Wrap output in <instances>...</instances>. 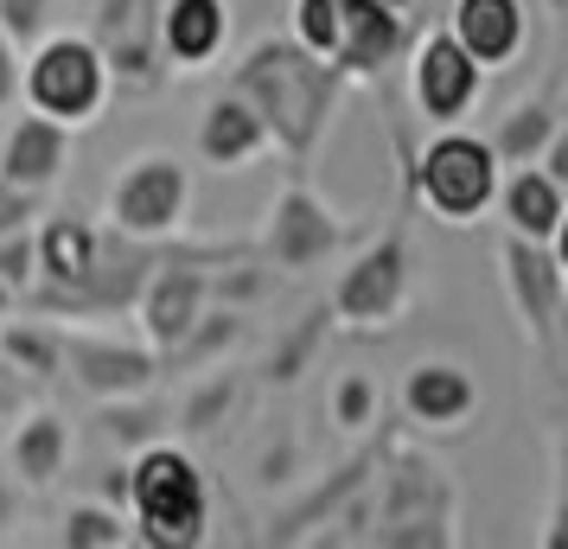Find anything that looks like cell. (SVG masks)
Returning a JSON list of instances; mask_svg holds the SVG:
<instances>
[{"label":"cell","instance_id":"23","mask_svg":"<svg viewBox=\"0 0 568 549\" xmlns=\"http://www.w3.org/2000/svg\"><path fill=\"white\" fill-rule=\"evenodd\" d=\"M166 435H173V409H166L154 390L97 403V441L122 447V454H141L148 441H166Z\"/></svg>","mask_w":568,"mask_h":549},{"label":"cell","instance_id":"25","mask_svg":"<svg viewBox=\"0 0 568 549\" xmlns=\"http://www.w3.org/2000/svg\"><path fill=\"white\" fill-rule=\"evenodd\" d=\"M250 339V314L243 307H231V301H211L205 314H199V326L180 339V352L166 358L173 370H205V365H224L236 345Z\"/></svg>","mask_w":568,"mask_h":549},{"label":"cell","instance_id":"22","mask_svg":"<svg viewBox=\"0 0 568 549\" xmlns=\"http://www.w3.org/2000/svg\"><path fill=\"white\" fill-rule=\"evenodd\" d=\"M236 403H243V377H236L231 365H205L199 370V384L173 403V435H185V441L217 435V428L236 416Z\"/></svg>","mask_w":568,"mask_h":549},{"label":"cell","instance_id":"27","mask_svg":"<svg viewBox=\"0 0 568 549\" xmlns=\"http://www.w3.org/2000/svg\"><path fill=\"white\" fill-rule=\"evenodd\" d=\"M326 416L338 435H371L384 421V384L371 370H338L333 390H326Z\"/></svg>","mask_w":568,"mask_h":549},{"label":"cell","instance_id":"12","mask_svg":"<svg viewBox=\"0 0 568 549\" xmlns=\"http://www.w3.org/2000/svg\"><path fill=\"white\" fill-rule=\"evenodd\" d=\"M160 358L148 339H122V333H90V326H64V377L78 384L90 403L109 396H141L160 384Z\"/></svg>","mask_w":568,"mask_h":549},{"label":"cell","instance_id":"28","mask_svg":"<svg viewBox=\"0 0 568 549\" xmlns=\"http://www.w3.org/2000/svg\"><path fill=\"white\" fill-rule=\"evenodd\" d=\"M326 333H333V307L320 301V307H307V314H301V326H287V339L268 352L262 377H268V384H294V377L313 365V352H320V339H326Z\"/></svg>","mask_w":568,"mask_h":549},{"label":"cell","instance_id":"19","mask_svg":"<svg viewBox=\"0 0 568 549\" xmlns=\"http://www.w3.org/2000/svg\"><path fill=\"white\" fill-rule=\"evenodd\" d=\"M447 32L486 64V78H491V71H505V64L524 58L530 13H524V0H447Z\"/></svg>","mask_w":568,"mask_h":549},{"label":"cell","instance_id":"41","mask_svg":"<svg viewBox=\"0 0 568 549\" xmlns=\"http://www.w3.org/2000/svg\"><path fill=\"white\" fill-rule=\"evenodd\" d=\"M384 7H396V13H409V7H415V0H384Z\"/></svg>","mask_w":568,"mask_h":549},{"label":"cell","instance_id":"9","mask_svg":"<svg viewBox=\"0 0 568 549\" xmlns=\"http://www.w3.org/2000/svg\"><path fill=\"white\" fill-rule=\"evenodd\" d=\"M250 243H211V250H173V256H160L148 268V282L134 294V326H141V339L154 345L160 358H173L180 339L199 326V314L211 307V262H231L243 256Z\"/></svg>","mask_w":568,"mask_h":549},{"label":"cell","instance_id":"14","mask_svg":"<svg viewBox=\"0 0 568 549\" xmlns=\"http://www.w3.org/2000/svg\"><path fill=\"white\" fill-rule=\"evenodd\" d=\"M396 58H409V13H396L384 0H338V45H333L338 78L377 83Z\"/></svg>","mask_w":568,"mask_h":549},{"label":"cell","instance_id":"24","mask_svg":"<svg viewBox=\"0 0 568 549\" xmlns=\"http://www.w3.org/2000/svg\"><path fill=\"white\" fill-rule=\"evenodd\" d=\"M0 365L20 370V377H39V384L64 377V326H58L52 314L45 319H7V326H0Z\"/></svg>","mask_w":568,"mask_h":549},{"label":"cell","instance_id":"21","mask_svg":"<svg viewBox=\"0 0 568 549\" xmlns=\"http://www.w3.org/2000/svg\"><path fill=\"white\" fill-rule=\"evenodd\" d=\"M556 129H562V103L549 90H537V96H524V103L505 109L486 141H491V154H498V166H530V160H542V148H549Z\"/></svg>","mask_w":568,"mask_h":549},{"label":"cell","instance_id":"6","mask_svg":"<svg viewBox=\"0 0 568 549\" xmlns=\"http://www.w3.org/2000/svg\"><path fill=\"white\" fill-rule=\"evenodd\" d=\"M352 243H364V224L345 217L338 205H326L307 180H287L275 199H268V217L256 231V262H268L275 275H320L333 268Z\"/></svg>","mask_w":568,"mask_h":549},{"label":"cell","instance_id":"20","mask_svg":"<svg viewBox=\"0 0 568 549\" xmlns=\"http://www.w3.org/2000/svg\"><path fill=\"white\" fill-rule=\"evenodd\" d=\"M568 192L549 173H542L537 160L530 166H505V180H498V199H491V217L505 224L511 236H530V243H549L556 231V217H562Z\"/></svg>","mask_w":568,"mask_h":549},{"label":"cell","instance_id":"29","mask_svg":"<svg viewBox=\"0 0 568 549\" xmlns=\"http://www.w3.org/2000/svg\"><path fill=\"white\" fill-rule=\"evenodd\" d=\"M287 39L333 58L338 45V0H287Z\"/></svg>","mask_w":568,"mask_h":549},{"label":"cell","instance_id":"2","mask_svg":"<svg viewBox=\"0 0 568 549\" xmlns=\"http://www.w3.org/2000/svg\"><path fill=\"white\" fill-rule=\"evenodd\" d=\"M364 505H371V530L358 543L377 549H454L460 543V492L440 460L415 454V447H396V454H377V472L364 486Z\"/></svg>","mask_w":568,"mask_h":549},{"label":"cell","instance_id":"35","mask_svg":"<svg viewBox=\"0 0 568 549\" xmlns=\"http://www.w3.org/2000/svg\"><path fill=\"white\" fill-rule=\"evenodd\" d=\"M537 166H542V173H549V180H556V185L568 192V122H562L556 134H549V148H542Z\"/></svg>","mask_w":568,"mask_h":549},{"label":"cell","instance_id":"40","mask_svg":"<svg viewBox=\"0 0 568 549\" xmlns=\"http://www.w3.org/2000/svg\"><path fill=\"white\" fill-rule=\"evenodd\" d=\"M13 301H20V294H13V288H7V282H0V319L13 314Z\"/></svg>","mask_w":568,"mask_h":549},{"label":"cell","instance_id":"39","mask_svg":"<svg viewBox=\"0 0 568 549\" xmlns=\"http://www.w3.org/2000/svg\"><path fill=\"white\" fill-rule=\"evenodd\" d=\"M542 7H549V13H556V27L568 32V0H542Z\"/></svg>","mask_w":568,"mask_h":549},{"label":"cell","instance_id":"42","mask_svg":"<svg viewBox=\"0 0 568 549\" xmlns=\"http://www.w3.org/2000/svg\"><path fill=\"white\" fill-rule=\"evenodd\" d=\"M0 370H7V365H0Z\"/></svg>","mask_w":568,"mask_h":549},{"label":"cell","instance_id":"3","mask_svg":"<svg viewBox=\"0 0 568 549\" xmlns=\"http://www.w3.org/2000/svg\"><path fill=\"white\" fill-rule=\"evenodd\" d=\"M129 523L134 543L199 549L211 537V479L185 441H148L129 454Z\"/></svg>","mask_w":568,"mask_h":549},{"label":"cell","instance_id":"34","mask_svg":"<svg viewBox=\"0 0 568 549\" xmlns=\"http://www.w3.org/2000/svg\"><path fill=\"white\" fill-rule=\"evenodd\" d=\"M20 45H13V39H7V27H0V109H13L20 103Z\"/></svg>","mask_w":568,"mask_h":549},{"label":"cell","instance_id":"17","mask_svg":"<svg viewBox=\"0 0 568 549\" xmlns=\"http://www.w3.org/2000/svg\"><path fill=\"white\" fill-rule=\"evenodd\" d=\"M71 173V129L52 122V115H13V129L0 141V180L20 185V192H45L52 199V185Z\"/></svg>","mask_w":568,"mask_h":549},{"label":"cell","instance_id":"30","mask_svg":"<svg viewBox=\"0 0 568 549\" xmlns=\"http://www.w3.org/2000/svg\"><path fill=\"white\" fill-rule=\"evenodd\" d=\"M32 224H39V217H32ZM32 224L0 236V282L20 294V301H27L32 282H39V236H32Z\"/></svg>","mask_w":568,"mask_h":549},{"label":"cell","instance_id":"32","mask_svg":"<svg viewBox=\"0 0 568 549\" xmlns=\"http://www.w3.org/2000/svg\"><path fill=\"white\" fill-rule=\"evenodd\" d=\"M39 211H45V192H20V185L0 180V236L20 231V224H32Z\"/></svg>","mask_w":568,"mask_h":549},{"label":"cell","instance_id":"31","mask_svg":"<svg viewBox=\"0 0 568 549\" xmlns=\"http://www.w3.org/2000/svg\"><path fill=\"white\" fill-rule=\"evenodd\" d=\"M45 13H52V0H0V27H7V39L20 52L45 39Z\"/></svg>","mask_w":568,"mask_h":549},{"label":"cell","instance_id":"16","mask_svg":"<svg viewBox=\"0 0 568 549\" xmlns=\"http://www.w3.org/2000/svg\"><path fill=\"white\" fill-rule=\"evenodd\" d=\"M154 39L166 71H217L231 52V0H160Z\"/></svg>","mask_w":568,"mask_h":549},{"label":"cell","instance_id":"18","mask_svg":"<svg viewBox=\"0 0 568 549\" xmlns=\"http://www.w3.org/2000/svg\"><path fill=\"white\" fill-rule=\"evenodd\" d=\"M71 416L64 409H27L7 435V472L20 479V492H52L58 479L71 472Z\"/></svg>","mask_w":568,"mask_h":549},{"label":"cell","instance_id":"5","mask_svg":"<svg viewBox=\"0 0 568 549\" xmlns=\"http://www.w3.org/2000/svg\"><path fill=\"white\" fill-rule=\"evenodd\" d=\"M115 83H109V58L90 32H45L39 45L20 58V103L52 115L78 134L109 109Z\"/></svg>","mask_w":568,"mask_h":549},{"label":"cell","instance_id":"4","mask_svg":"<svg viewBox=\"0 0 568 549\" xmlns=\"http://www.w3.org/2000/svg\"><path fill=\"white\" fill-rule=\"evenodd\" d=\"M498 180H505V166H498V154H491V141L473 134L466 122L435 129L428 141H422V154L409 160L415 205L428 211L435 224H447V231L486 224L491 199H498Z\"/></svg>","mask_w":568,"mask_h":549},{"label":"cell","instance_id":"26","mask_svg":"<svg viewBox=\"0 0 568 549\" xmlns=\"http://www.w3.org/2000/svg\"><path fill=\"white\" fill-rule=\"evenodd\" d=\"M134 543V523L109 505V498H78L58 518V549H122Z\"/></svg>","mask_w":568,"mask_h":549},{"label":"cell","instance_id":"7","mask_svg":"<svg viewBox=\"0 0 568 549\" xmlns=\"http://www.w3.org/2000/svg\"><path fill=\"white\" fill-rule=\"evenodd\" d=\"M409 301H415V243L403 224L377 231L371 243H352L333 294H326L333 319L352 326V333H389L409 314Z\"/></svg>","mask_w":568,"mask_h":549},{"label":"cell","instance_id":"1","mask_svg":"<svg viewBox=\"0 0 568 549\" xmlns=\"http://www.w3.org/2000/svg\"><path fill=\"white\" fill-rule=\"evenodd\" d=\"M224 83H231L236 96L256 103V115L268 122L275 154H287L294 166H307L320 154V141H326V129H333V115H338V96H345V78H338L333 58L294 45L287 32L282 39H256L231 64Z\"/></svg>","mask_w":568,"mask_h":549},{"label":"cell","instance_id":"10","mask_svg":"<svg viewBox=\"0 0 568 549\" xmlns=\"http://www.w3.org/2000/svg\"><path fill=\"white\" fill-rule=\"evenodd\" d=\"M498 282H505V301H511V319L530 352H562V326H568V275L556 268L549 243H530V236H498Z\"/></svg>","mask_w":568,"mask_h":549},{"label":"cell","instance_id":"38","mask_svg":"<svg viewBox=\"0 0 568 549\" xmlns=\"http://www.w3.org/2000/svg\"><path fill=\"white\" fill-rule=\"evenodd\" d=\"M556 486H562V492H568V435H562V441H556Z\"/></svg>","mask_w":568,"mask_h":549},{"label":"cell","instance_id":"8","mask_svg":"<svg viewBox=\"0 0 568 549\" xmlns=\"http://www.w3.org/2000/svg\"><path fill=\"white\" fill-rule=\"evenodd\" d=\"M192 217V160L173 148H141L115 166L103 192V224L141 243H173Z\"/></svg>","mask_w":568,"mask_h":549},{"label":"cell","instance_id":"37","mask_svg":"<svg viewBox=\"0 0 568 549\" xmlns=\"http://www.w3.org/2000/svg\"><path fill=\"white\" fill-rule=\"evenodd\" d=\"M549 256H556V268L568 275V205H562V217H556V231H549Z\"/></svg>","mask_w":568,"mask_h":549},{"label":"cell","instance_id":"36","mask_svg":"<svg viewBox=\"0 0 568 549\" xmlns=\"http://www.w3.org/2000/svg\"><path fill=\"white\" fill-rule=\"evenodd\" d=\"M13 523H20V479L0 472V543L13 537Z\"/></svg>","mask_w":568,"mask_h":549},{"label":"cell","instance_id":"33","mask_svg":"<svg viewBox=\"0 0 568 549\" xmlns=\"http://www.w3.org/2000/svg\"><path fill=\"white\" fill-rule=\"evenodd\" d=\"M537 549H568V492L562 486H556V498H549V511L537 523Z\"/></svg>","mask_w":568,"mask_h":549},{"label":"cell","instance_id":"11","mask_svg":"<svg viewBox=\"0 0 568 549\" xmlns=\"http://www.w3.org/2000/svg\"><path fill=\"white\" fill-rule=\"evenodd\" d=\"M479 96H486V64L466 52L447 27L422 32L409 45V103L428 129L466 122V115L479 109Z\"/></svg>","mask_w":568,"mask_h":549},{"label":"cell","instance_id":"15","mask_svg":"<svg viewBox=\"0 0 568 549\" xmlns=\"http://www.w3.org/2000/svg\"><path fill=\"white\" fill-rule=\"evenodd\" d=\"M192 154H199V166H211V173H243V166H256L262 154H275V141H268V122L256 115V103L236 96L231 83H224L205 103L199 129H192Z\"/></svg>","mask_w":568,"mask_h":549},{"label":"cell","instance_id":"13","mask_svg":"<svg viewBox=\"0 0 568 549\" xmlns=\"http://www.w3.org/2000/svg\"><path fill=\"white\" fill-rule=\"evenodd\" d=\"M396 409L422 435H466L486 409V390L460 358H415L396 384Z\"/></svg>","mask_w":568,"mask_h":549}]
</instances>
